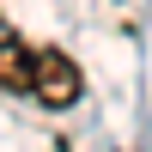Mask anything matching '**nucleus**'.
Masks as SVG:
<instances>
[{
    "mask_svg": "<svg viewBox=\"0 0 152 152\" xmlns=\"http://www.w3.org/2000/svg\"><path fill=\"white\" fill-rule=\"evenodd\" d=\"M79 91H85V79H79V67H73V55H61V49H31V91L24 97H37L43 110H73Z\"/></svg>",
    "mask_w": 152,
    "mask_h": 152,
    "instance_id": "1",
    "label": "nucleus"
},
{
    "mask_svg": "<svg viewBox=\"0 0 152 152\" xmlns=\"http://www.w3.org/2000/svg\"><path fill=\"white\" fill-rule=\"evenodd\" d=\"M0 91H31V43L18 37H0Z\"/></svg>",
    "mask_w": 152,
    "mask_h": 152,
    "instance_id": "2",
    "label": "nucleus"
}]
</instances>
